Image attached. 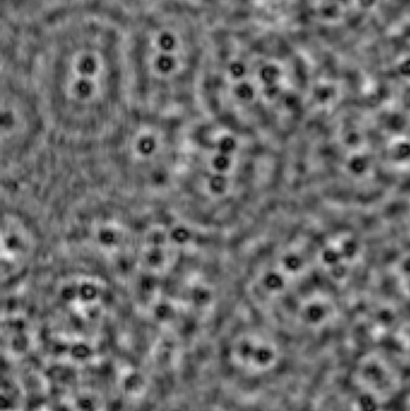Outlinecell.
<instances>
[{
  "mask_svg": "<svg viewBox=\"0 0 410 411\" xmlns=\"http://www.w3.org/2000/svg\"><path fill=\"white\" fill-rule=\"evenodd\" d=\"M283 147L196 111L187 123L168 206L200 233L231 242L277 206Z\"/></svg>",
  "mask_w": 410,
  "mask_h": 411,
  "instance_id": "cell-2",
  "label": "cell"
},
{
  "mask_svg": "<svg viewBox=\"0 0 410 411\" xmlns=\"http://www.w3.org/2000/svg\"><path fill=\"white\" fill-rule=\"evenodd\" d=\"M402 208H403L404 219H406V224L407 226H408V231L410 234V187L408 188V192H407L406 196H404ZM409 239H410V237H409Z\"/></svg>",
  "mask_w": 410,
  "mask_h": 411,
  "instance_id": "cell-8",
  "label": "cell"
},
{
  "mask_svg": "<svg viewBox=\"0 0 410 411\" xmlns=\"http://www.w3.org/2000/svg\"><path fill=\"white\" fill-rule=\"evenodd\" d=\"M359 389L378 402H386L401 391V373L390 357L372 351L360 357L354 369Z\"/></svg>",
  "mask_w": 410,
  "mask_h": 411,
  "instance_id": "cell-6",
  "label": "cell"
},
{
  "mask_svg": "<svg viewBox=\"0 0 410 411\" xmlns=\"http://www.w3.org/2000/svg\"><path fill=\"white\" fill-rule=\"evenodd\" d=\"M394 356L398 363L410 366V325L404 326L396 332L392 338Z\"/></svg>",
  "mask_w": 410,
  "mask_h": 411,
  "instance_id": "cell-7",
  "label": "cell"
},
{
  "mask_svg": "<svg viewBox=\"0 0 410 411\" xmlns=\"http://www.w3.org/2000/svg\"><path fill=\"white\" fill-rule=\"evenodd\" d=\"M303 60L267 20L237 14L213 25L198 111L284 146L307 101Z\"/></svg>",
  "mask_w": 410,
  "mask_h": 411,
  "instance_id": "cell-3",
  "label": "cell"
},
{
  "mask_svg": "<svg viewBox=\"0 0 410 411\" xmlns=\"http://www.w3.org/2000/svg\"><path fill=\"white\" fill-rule=\"evenodd\" d=\"M192 114L131 108L101 142L80 158L84 182L134 204L168 205Z\"/></svg>",
  "mask_w": 410,
  "mask_h": 411,
  "instance_id": "cell-5",
  "label": "cell"
},
{
  "mask_svg": "<svg viewBox=\"0 0 410 411\" xmlns=\"http://www.w3.org/2000/svg\"><path fill=\"white\" fill-rule=\"evenodd\" d=\"M4 34L2 57L25 73L61 154H87L133 108L119 8L86 0Z\"/></svg>",
  "mask_w": 410,
  "mask_h": 411,
  "instance_id": "cell-1",
  "label": "cell"
},
{
  "mask_svg": "<svg viewBox=\"0 0 410 411\" xmlns=\"http://www.w3.org/2000/svg\"><path fill=\"white\" fill-rule=\"evenodd\" d=\"M72 354L77 358H86L88 356V354H89V348L84 344H78L74 348Z\"/></svg>",
  "mask_w": 410,
  "mask_h": 411,
  "instance_id": "cell-9",
  "label": "cell"
},
{
  "mask_svg": "<svg viewBox=\"0 0 410 411\" xmlns=\"http://www.w3.org/2000/svg\"><path fill=\"white\" fill-rule=\"evenodd\" d=\"M131 107L147 112L198 111L212 20L165 0L124 12Z\"/></svg>",
  "mask_w": 410,
  "mask_h": 411,
  "instance_id": "cell-4",
  "label": "cell"
}]
</instances>
